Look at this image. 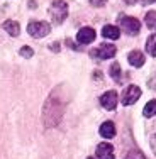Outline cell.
<instances>
[{
  "instance_id": "6da1fadb",
  "label": "cell",
  "mask_w": 156,
  "mask_h": 159,
  "mask_svg": "<svg viewBox=\"0 0 156 159\" xmlns=\"http://www.w3.org/2000/svg\"><path fill=\"white\" fill-rule=\"evenodd\" d=\"M64 108H66V102L61 98L59 95V90L53 92L51 95L48 97L46 103H44V108H43V119H44V125L48 129L51 127H56L63 119V113H64Z\"/></svg>"
},
{
  "instance_id": "7a4b0ae2",
  "label": "cell",
  "mask_w": 156,
  "mask_h": 159,
  "mask_svg": "<svg viewBox=\"0 0 156 159\" xmlns=\"http://www.w3.org/2000/svg\"><path fill=\"white\" fill-rule=\"evenodd\" d=\"M49 16H51L54 24H61V22H64V19L68 17V3L63 2V0L53 2L51 7H49Z\"/></svg>"
},
{
  "instance_id": "3957f363",
  "label": "cell",
  "mask_w": 156,
  "mask_h": 159,
  "mask_svg": "<svg viewBox=\"0 0 156 159\" xmlns=\"http://www.w3.org/2000/svg\"><path fill=\"white\" fill-rule=\"evenodd\" d=\"M27 32H29V36L36 37V39L46 37L51 32V25L48 22H43V20H31L27 24Z\"/></svg>"
},
{
  "instance_id": "277c9868",
  "label": "cell",
  "mask_w": 156,
  "mask_h": 159,
  "mask_svg": "<svg viewBox=\"0 0 156 159\" xmlns=\"http://www.w3.org/2000/svg\"><path fill=\"white\" fill-rule=\"evenodd\" d=\"M121 27H122V31H124L125 34H129V36H134V34L139 32L141 22H139L136 17L124 16V17H121Z\"/></svg>"
},
{
  "instance_id": "5b68a950",
  "label": "cell",
  "mask_w": 156,
  "mask_h": 159,
  "mask_svg": "<svg viewBox=\"0 0 156 159\" xmlns=\"http://www.w3.org/2000/svg\"><path fill=\"white\" fill-rule=\"evenodd\" d=\"M141 97V88L136 85H129L122 93V105H132Z\"/></svg>"
},
{
  "instance_id": "8992f818",
  "label": "cell",
  "mask_w": 156,
  "mask_h": 159,
  "mask_svg": "<svg viewBox=\"0 0 156 159\" xmlns=\"http://www.w3.org/2000/svg\"><path fill=\"white\" fill-rule=\"evenodd\" d=\"M92 56H97L98 59H109V58H112V56H116V46L104 43V44L98 46V49L92 51Z\"/></svg>"
},
{
  "instance_id": "52a82bcc",
  "label": "cell",
  "mask_w": 156,
  "mask_h": 159,
  "mask_svg": "<svg viewBox=\"0 0 156 159\" xmlns=\"http://www.w3.org/2000/svg\"><path fill=\"white\" fill-rule=\"evenodd\" d=\"M95 37H97V34L92 27H82L77 34V41L80 44H90L95 41Z\"/></svg>"
},
{
  "instance_id": "ba28073f",
  "label": "cell",
  "mask_w": 156,
  "mask_h": 159,
  "mask_svg": "<svg viewBox=\"0 0 156 159\" xmlns=\"http://www.w3.org/2000/svg\"><path fill=\"white\" fill-rule=\"evenodd\" d=\"M100 103H102V107L105 108V110H116V107H117V93L116 92H107V93H104V95L100 97Z\"/></svg>"
},
{
  "instance_id": "9c48e42d",
  "label": "cell",
  "mask_w": 156,
  "mask_h": 159,
  "mask_svg": "<svg viewBox=\"0 0 156 159\" xmlns=\"http://www.w3.org/2000/svg\"><path fill=\"white\" fill-rule=\"evenodd\" d=\"M97 157L98 159H114V147L112 144H107V142H102L97 146Z\"/></svg>"
},
{
  "instance_id": "30bf717a",
  "label": "cell",
  "mask_w": 156,
  "mask_h": 159,
  "mask_svg": "<svg viewBox=\"0 0 156 159\" xmlns=\"http://www.w3.org/2000/svg\"><path fill=\"white\" fill-rule=\"evenodd\" d=\"M127 61L131 66H134V68H141L144 64V54L141 51H131L127 54Z\"/></svg>"
},
{
  "instance_id": "8fae6325",
  "label": "cell",
  "mask_w": 156,
  "mask_h": 159,
  "mask_svg": "<svg viewBox=\"0 0 156 159\" xmlns=\"http://www.w3.org/2000/svg\"><path fill=\"white\" fill-rule=\"evenodd\" d=\"M98 132L104 139H112L116 135V125H114V122H104L98 129Z\"/></svg>"
},
{
  "instance_id": "7c38bea8",
  "label": "cell",
  "mask_w": 156,
  "mask_h": 159,
  "mask_svg": "<svg viewBox=\"0 0 156 159\" xmlns=\"http://www.w3.org/2000/svg\"><path fill=\"white\" fill-rule=\"evenodd\" d=\"M102 36L107 37V39H119L121 31H119V27H116V25H104Z\"/></svg>"
},
{
  "instance_id": "4fadbf2b",
  "label": "cell",
  "mask_w": 156,
  "mask_h": 159,
  "mask_svg": "<svg viewBox=\"0 0 156 159\" xmlns=\"http://www.w3.org/2000/svg\"><path fill=\"white\" fill-rule=\"evenodd\" d=\"M2 27H3V31H7L10 34V36H19V32H21V27H19V24L16 20H5L2 24Z\"/></svg>"
},
{
  "instance_id": "5bb4252c",
  "label": "cell",
  "mask_w": 156,
  "mask_h": 159,
  "mask_svg": "<svg viewBox=\"0 0 156 159\" xmlns=\"http://www.w3.org/2000/svg\"><path fill=\"white\" fill-rule=\"evenodd\" d=\"M146 51L149 56H156V34H151L146 41Z\"/></svg>"
},
{
  "instance_id": "9a60e30c",
  "label": "cell",
  "mask_w": 156,
  "mask_h": 159,
  "mask_svg": "<svg viewBox=\"0 0 156 159\" xmlns=\"http://www.w3.org/2000/svg\"><path fill=\"white\" fill-rule=\"evenodd\" d=\"M143 115L144 117H153V115H156V100H151V102H148V103L144 105Z\"/></svg>"
},
{
  "instance_id": "2e32d148",
  "label": "cell",
  "mask_w": 156,
  "mask_h": 159,
  "mask_svg": "<svg viewBox=\"0 0 156 159\" xmlns=\"http://www.w3.org/2000/svg\"><path fill=\"white\" fill-rule=\"evenodd\" d=\"M110 76L114 78V81H116V83L122 81V78H121V66H119V63H112V66H110Z\"/></svg>"
},
{
  "instance_id": "e0dca14e",
  "label": "cell",
  "mask_w": 156,
  "mask_h": 159,
  "mask_svg": "<svg viewBox=\"0 0 156 159\" xmlns=\"http://www.w3.org/2000/svg\"><path fill=\"white\" fill-rule=\"evenodd\" d=\"M146 24H148V27H149V29L156 27V12L146 14Z\"/></svg>"
},
{
  "instance_id": "ac0fdd59",
  "label": "cell",
  "mask_w": 156,
  "mask_h": 159,
  "mask_svg": "<svg viewBox=\"0 0 156 159\" xmlns=\"http://www.w3.org/2000/svg\"><path fill=\"white\" fill-rule=\"evenodd\" d=\"M124 159H146V157H144V154L141 151H131Z\"/></svg>"
},
{
  "instance_id": "d6986e66",
  "label": "cell",
  "mask_w": 156,
  "mask_h": 159,
  "mask_svg": "<svg viewBox=\"0 0 156 159\" xmlns=\"http://www.w3.org/2000/svg\"><path fill=\"white\" fill-rule=\"evenodd\" d=\"M32 54H34L32 48H29V46H22L21 48V56L22 58H31Z\"/></svg>"
},
{
  "instance_id": "ffe728a7",
  "label": "cell",
  "mask_w": 156,
  "mask_h": 159,
  "mask_svg": "<svg viewBox=\"0 0 156 159\" xmlns=\"http://www.w3.org/2000/svg\"><path fill=\"white\" fill-rule=\"evenodd\" d=\"M148 86H149L151 90H154V92H156V73H154L149 80H148Z\"/></svg>"
},
{
  "instance_id": "44dd1931",
  "label": "cell",
  "mask_w": 156,
  "mask_h": 159,
  "mask_svg": "<svg viewBox=\"0 0 156 159\" xmlns=\"http://www.w3.org/2000/svg\"><path fill=\"white\" fill-rule=\"evenodd\" d=\"M90 3L92 5H95V7H102L105 3V0H90Z\"/></svg>"
},
{
  "instance_id": "7402d4cb",
  "label": "cell",
  "mask_w": 156,
  "mask_h": 159,
  "mask_svg": "<svg viewBox=\"0 0 156 159\" xmlns=\"http://www.w3.org/2000/svg\"><path fill=\"white\" fill-rule=\"evenodd\" d=\"M49 48H51V51H54V52H58V51H59V44H58V43H53Z\"/></svg>"
},
{
  "instance_id": "603a6c76",
  "label": "cell",
  "mask_w": 156,
  "mask_h": 159,
  "mask_svg": "<svg viewBox=\"0 0 156 159\" xmlns=\"http://www.w3.org/2000/svg\"><path fill=\"white\" fill-rule=\"evenodd\" d=\"M66 44H68V46H71V48L75 49V51H80V48L77 46V44H73V43H71V41H66Z\"/></svg>"
},
{
  "instance_id": "cb8c5ba5",
  "label": "cell",
  "mask_w": 156,
  "mask_h": 159,
  "mask_svg": "<svg viewBox=\"0 0 156 159\" xmlns=\"http://www.w3.org/2000/svg\"><path fill=\"white\" fill-rule=\"evenodd\" d=\"M151 144H153V149H154V152H156V134L151 137Z\"/></svg>"
},
{
  "instance_id": "d4e9b609",
  "label": "cell",
  "mask_w": 156,
  "mask_h": 159,
  "mask_svg": "<svg viewBox=\"0 0 156 159\" xmlns=\"http://www.w3.org/2000/svg\"><path fill=\"white\" fill-rule=\"evenodd\" d=\"M156 0H141V3H144V5H149V3H154Z\"/></svg>"
},
{
  "instance_id": "484cf974",
  "label": "cell",
  "mask_w": 156,
  "mask_h": 159,
  "mask_svg": "<svg viewBox=\"0 0 156 159\" xmlns=\"http://www.w3.org/2000/svg\"><path fill=\"white\" fill-rule=\"evenodd\" d=\"M124 2H125V3H129V5H132V3H136L138 0H124Z\"/></svg>"
},
{
  "instance_id": "4316f807",
  "label": "cell",
  "mask_w": 156,
  "mask_h": 159,
  "mask_svg": "<svg viewBox=\"0 0 156 159\" xmlns=\"http://www.w3.org/2000/svg\"><path fill=\"white\" fill-rule=\"evenodd\" d=\"M87 159H93V157H87Z\"/></svg>"
}]
</instances>
